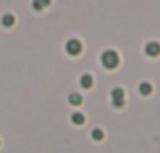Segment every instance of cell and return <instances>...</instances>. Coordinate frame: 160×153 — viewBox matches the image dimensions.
<instances>
[{"label": "cell", "mask_w": 160, "mask_h": 153, "mask_svg": "<svg viewBox=\"0 0 160 153\" xmlns=\"http://www.w3.org/2000/svg\"><path fill=\"white\" fill-rule=\"evenodd\" d=\"M92 138H94L97 142H101V140H103V129H92Z\"/></svg>", "instance_id": "obj_11"}, {"label": "cell", "mask_w": 160, "mask_h": 153, "mask_svg": "<svg viewBox=\"0 0 160 153\" xmlns=\"http://www.w3.org/2000/svg\"><path fill=\"white\" fill-rule=\"evenodd\" d=\"M145 55H147V57H158V55H160V44H158V42L145 44Z\"/></svg>", "instance_id": "obj_4"}, {"label": "cell", "mask_w": 160, "mask_h": 153, "mask_svg": "<svg viewBox=\"0 0 160 153\" xmlns=\"http://www.w3.org/2000/svg\"><path fill=\"white\" fill-rule=\"evenodd\" d=\"M79 85H81L83 90H90V88L94 85V79H92V74H81V79H79Z\"/></svg>", "instance_id": "obj_5"}, {"label": "cell", "mask_w": 160, "mask_h": 153, "mask_svg": "<svg viewBox=\"0 0 160 153\" xmlns=\"http://www.w3.org/2000/svg\"><path fill=\"white\" fill-rule=\"evenodd\" d=\"M118 64H121V57H118V53H116V50L108 48V50H103V53H101V66H103L105 70H116V68H118Z\"/></svg>", "instance_id": "obj_1"}, {"label": "cell", "mask_w": 160, "mask_h": 153, "mask_svg": "<svg viewBox=\"0 0 160 153\" xmlns=\"http://www.w3.org/2000/svg\"><path fill=\"white\" fill-rule=\"evenodd\" d=\"M13 24H16L13 13H5V16H2V26H13Z\"/></svg>", "instance_id": "obj_9"}, {"label": "cell", "mask_w": 160, "mask_h": 153, "mask_svg": "<svg viewBox=\"0 0 160 153\" xmlns=\"http://www.w3.org/2000/svg\"><path fill=\"white\" fill-rule=\"evenodd\" d=\"M70 120H72V125H83V122H86V116H83V114H77V112H75V114L70 116Z\"/></svg>", "instance_id": "obj_10"}, {"label": "cell", "mask_w": 160, "mask_h": 153, "mask_svg": "<svg viewBox=\"0 0 160 153\" xmlns=\"http://www.w3.org/2000/svg\"><path fill=\"white\" fill-rule=\"evenodd\" d=\"M138 92H140V94H142V96H149V94H151V92H153V85H151V83H149V81H142V83H140V85H138Z\"/></svg>", "instance_id": "obj_7"}, {"label": "cell", "mask_w": 160, "mask_h": 153, "mask_svg": "<svg viewBox=\"0 0 160 153\" xmlns=\"http://www.w3.org/2000/svg\"><path fill=\"white\" fill-rule=\"evenodd\" d=\"M68 103H70V105H75V107H79V105L83 103V96H81V94H77V92H72V94L68 96Z\"/></svg>", "instance_id": "obj_8"}, {"label": "cell", "mask_w": 160, "mask_h": 153, "mask_svg": "<svg viewBox=\"0 0 160 153\" xmlns=\"http://www.w3.org/2000/svg\"><path fill=\"white\" fill-rule=\"evenodd\" d=\"M110 98H112L114 107H123L125 105V92H123V88H114L110 92Z\"/></svg>", "instance_id": "obj_3"}, {"label": "cell", "mask_w": 160, "mask_h": 153, "mask_svg": "<svg viewBox=\"0 0 160 153\" xmlns=\"http://www.w3.org/2000/svg\"><path fill=\"white\" fill-rule=\"evenodd\" d=\"M48 5H51V0H33V2H31L33 11H44Z\"/></svg>", "instance_id": "obj_6"}, {"label": "cell", "mask_w": 160, "mask_h": 153, "mask_svg": "<svg viewBox=\"0 0 160 153\" xmlns=\"http://www.w3.org/2000/svg\"><path fill=\"white\" fill-rule=\"evenodd\" d=\"M81 50H83V44H81V40H77V37H70V40L66 42V53H68L70 57H77V55H81Z\"/></svg>", "instance_id": "obj_2"}]
</instances>
